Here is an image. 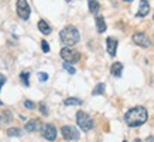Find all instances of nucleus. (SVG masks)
I'll return each mask as SVG.
<instances>
[{
  "mask_svg": "<svg viewBox=\"0 0 154 142\" xmlns=\"http://www.w3.org/2000/svg\"><path fill=\"white\" fill-rule=\"evenodd\" d=\"M149 118V114H147V109L144 107H133L126 112L125 115V122L129 125L130 128L134 127H140L147 121Z\"/></svg>",
  "mask_w": 154,
  "mask_h": 142,
  "instance_id": "f257e3e1",
  "label": "nucleus"
},
{
  "mask_svg": "<svg viewBox=\"0 0 154 142\" xmlns=\"http://www.w3.org/2000/svg\"><path fill=\"white\" fill-rule=\"evenodd\" d=\"M60 38L62 44H65V47H72L74 44L79 41V31L75 26H66L61 30Z\"/></svg>",
  "mask_w": 154,
  "mask_h": 142,
  "instance_id": "f03ea898",
  "label": "nucleus"
},
{
  "mask_svg": "<svg viewBox=\"0 0 154 142\" xmlns=\"http://www.w3.org/2000/svg\"><path fill=\"white\" fill-rule=\"evenodd\" d=\"M76 124L84 132H88V131H91L94 128V119L84 111H78L76 112Z\"/></svg>",
  "mask_w": 154,
  "mask_h": 142,
  "instance_id": "7ed1b4c3",
  "label": "nucleus"
},
{
  "mask_svg": "<svg viewBox=\"0 0 154 142\" xmlns=\"http://www.w3.org/2000/svg\"><path fill=\"white\" fill-rule=\"evenodd\" d=\"M60 56L64 61L69 63V64H74V63L79 61V58H81V54L76 50H74L72 47H64L60 51Z\"/></svg>",
  "mask_w": 154,
  "mask_h": 142,
  "instance_id": "20e7f679",
  "label": "nucleus"
},
{
  "mask_svg": "<svg viewBox=\"0 0 154 142\" xmlns=\"http://www.w3.org/2000/svg\"><path fill=\"white\" fill-rule=\"evenodd\" d=\"M61 135L66 141H76L79 138V132L74 127H71V125H64L61 128Z\"/></svg>",
  "mask_w": 154,
  "mask_h": 142,
  "instance_id": "39448f33",
  "label": "nucleus"
},
{
  "mask_svg": "<svg viewBox=\"0 0 154 142\" xmlns=\"http://www.w3.org/2000/svg\"><path fill=\"white\" fill-rule=\"evenodd\" d=\"M133 43L137 44V46H140L143 48H147L151 46V40L149 38V36L146 33H141V31H137V33L133 34Z\"/></svg>",
  "mask_w": 154,
  "mask_h": 142,
  "instance_id": "423d86ee",
  "label": "nucleus"
},
{
  "mask_svg": "<svg viewBox=\"0 0 154 142\" xmlns=\"http://www.w3.org/2000/svg\"><path fill=\"white\" fill-rule=\"evenodd\" d=\"M41 135L44 139L47 141H55L57 138V128L52 125V124H44L41 129Z\"/></svg>",
  "mask_w": 154,
  "mask_h": 142,
  "instance_id": "0eeeda50",
  "label": "nucleus"
},
{
  "mask_svg": "<svg viewBox=\"0 0 154 142\" xmlns=\"http://www.w3.org/2000/svg\"><path fill=\"white\" fill-rule=\"evenodd\" d=\"M30 13H31V10H30L27 0H17V14H19L20 19L28 20Z\"/></svg>",
  "mask_w": 154,
  "mask_h": 142,
  "instance_id": "6e6552de",
  "label": "nucleus"
},
{
  "mask_svg": "<svg viewBox=\"0 0 154 142\" xmlns=\"http://www.w3.org/2000/svg\"><path fill=\"white\" fill-rule=\"evenodd\" d=\"M24 129L27 131V132H38L40 129H42V122H41V119H38V118H33V119H30L26 125H24Z\"/></svg>",
  "mask_w": 154,
  "mask_h": 142,
  "instance_id": "1a4fd4ad",
  "label": "nucleus"
},
{
  "mask_svg": "<svg viewBox=\"0 0 154 142\" xmlns=\"http://www.w3.org/2000/svg\"><path fill=\"white\" fill-rule=\"evenodd\" d=\"M106 48H107V53L110 57H115L116 56V51H117V40L115 37H107L106 38Z\"/></svg>",
  "mask_w": 154,
  "mask_h": 142,
  "instance_id": "9d476101",
  "label": "nucleus"
},
{
  "mask_svg": "<svg viewBox=\"0 0 154 142\" xmlns=\"http://www.w3.org/2000/svg\"><path fill=\"white\" fill-rule=\"evenodd\" d=\"M150 11V3L149 0H140V6H139V11H137V17H146Z\"/></svg>",
  "mask_w": 154,
  "mask_h": 142,
  "instance_id": "9b49d317",
  "label": "nucleus"
},
{
  "mask_svg": "<svg viewBox=\"0 0 154 142\" xmlns=\"http://www.w3.org/2000/svg\"><path fill=\"white\" fill-rule=\"evenodd\" d=\"M110 73H112L113 77H122V73H123V64L122 63H113L112 67H110Z\"/></svg>",
  "mask_w": 154,
  "mask_h": 142,
  "instance_id": "f8f14e48",
  "label": "nucleus"
},
{
  "mask_svg": "<svg viewBox=\"0 0 154 142\" xmlns=\"http://www.w3.org/2000/svg\"><path fill=\"white\" fill-rule=\"evenodd\" d=\"M38 30H40L42 34H45V36L51 34V26H50L45 20H40V21H38Z\"/></svg>",
  "mask_w": 154,
  "mask_h": 142,
  "instance_id": "ddd939ff",
  "label": "nucleus"
},
{
  "mask_svg": "<svg viewBox=\"0 0 154 142\" xmlns=\"http://www.w3.org/2000/svg\"><path fill=\"white\" fill-rule=\"evenodd\" d=\"M96 28H98V33H105L106 31V21L102 16L96 17Z\"/></svg>",
  "mask_w": 154,
  "mask_h": 142,
  "instance_id": "4468645a",
  "label": "nucleus"
},
{
  "mask_svg": "<svg viewBox=\"0 0 154 142\" xmlns=\"http://www.w3.org/2000/svg\"><path fill=\"white\" fill-rule=\"evenodd\" d=\"M88 6H89V11L91 13H98L100 10V5H99L98 0H88Z\"/></svg>",
  "mask_w": 154,
  "mask_h": 142,
  "instance_id": "2eb2a0df",
  "label": "nucleus"
},
{
  "mask_svg": "<svg viewBox=\"0 0 154 142\" xmlns=\"http://www.w3.org/2000/svg\"><path fill=\"white\" fill-rule=\"evenodd\" d=\"M105 88H106V85L103 84V82H99L94 88V91H92V95H102L105 92Z\"/></svg>",
  "mask_w": 154,
  "mask_h": 142,
  "instance_id": "dca6fc26",
  "label": "nucleus"
},
{
  "mask_svg": "<svg viewBox=\"0 0 154 142\" xmlns=\"http://www.w3.org/2000/svg\"><path fill=\"white\" fill-rule=\"evenodd\" d=\"M64 104L65 105H81L82 104V99L75 98V97H71V98H66L65 101H64Z\"/></svg>",
  "mask_w": 154,
  "mask_h": 142,
  "instance_id": "f3484780",
  "label": "nucleus"
},
{
  "mask_svg": "<svg viewBox=\"0 0 154 142\" xmlns=\"http://www.w3.org/2000/svg\"><path fill=\"white\" fill-rule=\"evenodd\" d=\"M7 135H9V137H20V135H21V129H20V128H9V129H7Z\"/></svg>",
  "mask_w": 154,
  "mask_h": 142,
  "instance_id": "a211bd4d",
  "label": "nucleus"
},
{
  "mask_svg": "<svg viewBox=\"0 0 154 142\" xmlns=\"http://www.w3.org/2000/svg\"><path fill=\"white\" fill-rule=\"evenodd\" d=\"M28 77H30V73L26 71V73H21L20 74V78H21V82L24 85H30V81H28Z\"/></svg>",
  "mask_w": 154,
  "mask_h": 142,
  "instance_id": "6ab92c4d",
  "label": "nucleus"
},
{
  "mask_svg": "<svg viewBox=\"0 0 154 142\" xmlns=\"http://www.w3.org/2000/svg\"><path fill=\"white\" fill-rule=\"evenodd\" d=\"M64 70L66 71V73H69V74H75V68L72 67V64H69V63H64Z\"/></svg>",
  "mask_w": 154,
  "mask_h": 142,
  "instance_id": "aec40b11",
  "label": "nucleus"
},
{
  "mask_svg": "<svg viewBox=\"0 0 154 142\" xmlns=\"http://www.w3.org/2000/svg\"><path fill=\"white\" fill-rule=\"evenodd\" d=\"M38 80L41 81V82L47 81L48 80V74H47V73H38Z\"/></svg>",
  "mask_w": 154,
  "mask_h": 142,
  "instance_id": "412c9836",
  "label": "nucleus"
},
{
  "mask_svg": "<svg viewBox=\"0 0 154 142\" xmlns=\"http://www.w3.org/2000/svg\"><path fill=\"white\" fill-rule=\"evenodd\" d=\"M41 48H42V51H44V53L50 51V46H48V43L45 41V40H42V41H41Z\"/></svg>",
  "mask_w": 154,
  "mask_h": 142,
  "instance_id": "4be33fe9",
  "label": "nucleus"
},
{
  "mask_svg": "<svg viewBox=\"0 0 154 142\" xmlns=\"http://www.w3.org/2000/svg\"><path fill=\"white\" fill-rule=\"evenodd\" d=\"M40 111H41L42 115H48V108L45 107V104H44V102H41V104H40Z\"/></svg>",
  "mask_w": 154,
  "mask_h": 142,
  "instance_id": "5701e85b",
  "label": "nucleus"
},
{
  "mask_svg": "<svg viewBox=\"0 0 154 142\" xmlns=\"http://www.w3.org/2000/svg\"><path fill=\"white\" fill-rule=\"evenodd\" d=\"M24 107H26V108H28V109H33V108H35V104L27 99V101H24Z\"/></svg>",
  "mask_w": 154,
  "mask_h": 142,
  "instance_id": "b1692460",
  "label": "nucleus"
},
{
  "mask_svg": "<svg viewBox=\"0 0 154 142\" xmlns=\"http://www.w3.org/2000/svg\"><path fill=\"white\" fill-rule=\"evenodd\" d=\"M5 82H6V77L3 74H0V91H2V87L5 85Z\"/></svg>",
  "mask_w": 154,
  "mask_h": 142,
  "instance_id": "393cba45",
  "label": "nucleus"
},
{
  "mask_svg": "<svg viewBox=\"0 0 154 142\" xmlns=\"http://www.w3.org/2000/svg\"><path fill=\"white\" fill-rule=\"evenodd\" d=\"M147 142H154V138L153 137H149V138H147Z\"/></svg>",
  "mask_w": 154,
  "mask_h": 142,
  "instance_id": "a878e982",
  "label": "nucleus"
},
{
  "mask_svg": "<svg viewBox=\"0 0 154 142\" xmlns=\"http://www.w3.org/2000/svg\"><path fill=\"white\" fill-rule=\"evenodd\" d=\"M125 2H127V3H131V2H133V0H125Z\"/></svg>",
  "mask_w": 154,
  "mask_h": 142,
  "instance_id": "bb28decb",
  "label": "nucleus"
},
{
  "mask_svg": "<svg viewBox=\"0 0 154 142\" xmlns=\"http://www.w3.org/2000/svg\"><path fill=\"white\" fill-rule=\"evenodd\" d=\"M2 105H3V102H2V101H0V107H2Z\"/></svg>",
  "mask_w": 154,
  "mask_h": 142,
  "instance_id": "cd10ccee",
  "label": "nucleus"
},
{
  "mask_svg": "<svg viewBox=\"0 0 154 142\" xmlns=\"http://www.w3.org/2000/svg\"><path fill=\"white\" fill-rule=\"evenodd\" d=\"M0 124H2V115H0Z\"/></svg>",
  "mask_w": 154,
  "mask_h": 142,
  "instance_id": "c85d7f7f",
  "label": "nucleus"
},
{
  "mask_svg": "<svg viewBox=\"0 0 154 142\" xmlns=\"http://www.w3.org/2000/svg\"><path fill=\"white\" fill-rule=\"evenodd\" d=\"M65 2H71V0H65Z\"/></svg>",
  "mask_w": 154,
  "mask_h": 142,
  "instance_id": "c756f323",
  "label": "nucleus"
},
{
  "mask_svg": "<svg viewBox=\"0 0 154 142\" xmlns=\"http://www.w3.org/2000/svg\"><path fill=\"white\" fill-rule=\"evenodd\" d=\"M153 19H154V14H153Z\"/></svg>",
  "mask_w": 154,
  "mask_h": 142,
  "instance_id": "7c9ffc66",
  "label": "nucleus"
},
{
  "mask_svg": "<svg viewBox=\"0 0 154 142\" xmlns=\"http://www.w3.org/2000/svg\"><path fill=\"white\" fill-rule=\"evenodd\" d=\"M123 142H127V141H123Z\"/></svg>",
  "mask_w": 154,
  "mask_h": 142,
  "instance_id": "2f4dec72",
  "label": "nucleus"
}]
</instances>
